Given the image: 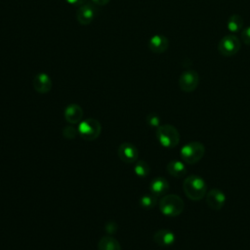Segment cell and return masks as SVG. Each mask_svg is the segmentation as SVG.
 Segmentation results:
<instances>
[{"mask_svg":"<svg viewBox=\"0 0 250 250\" xmlns=\"http://www.w3.org/2000/svg\"><path fill=\"white\" fill-rule=\"evenodd\" d=\"M156 139L159 144L167 148H172L180 143V133L178 129L171 124H163L156 128Z\"/></svg>","mask_w":250,"mask_h":250,"instance_id":"cell-3","label":"cell"},{"mask_svg":"<svg viewBox=\"0 0 250 250\" xmlns=\"http://www.w3.org/2000/svg\"><path fill=\"white\" fill-rule=\"evenodd\" d=\"M205 153L204 146L199 142H190L184 145L180 150L182 160L188 164L197 163Z\"/></svg>","mask_w":250,"mask_h":250,"instance_id":"cell-4","label":"cell"},{"mask_svg":"<svg viewBox=\"0 0 250 250\" xmlns=\"http://www.w3.org/2000/svg\"><path fill=\"white\" fill-rule=\"evenodd\" d=\"M98 250H121V245L114 237L104 236L98 242Z\"/></svg>","mask_w":250,"mask_h":250,"instance_id":"cell-17","label":"cell"},{"mask_svg":"<svg viewBox=\"0 0 250 250\" xmlns=\"http://www.w3.org/2000/svg\"><path fill=\"white\" fill-rule=\"evenodd\" d=\"M104 229L106 230V232L108 234H113L116 230H117V225L115 222L113 221H110V222H107L104 226Z\"/></svg>","mask_w":250,"mask_h":250,"instance_id":"cell-24","label":"cell"},{"mask_svg":"<svg viewBox=\"0 0 250 250\" xmlns=\"http://www.w3.org/2000/svg\"><path fill=\"white\" fill-rule=\"evenodd\" d=\"M167 172L175 178H183L187 174V168L183 161L173 159L167 164Z\"/></svg>","mask_w":250,"mask_h":250,"instance_id":"cell-16","label":"cell"},{"mask_svg":"<svg viewBox=\"0 0 250 250\" xmlns=\"http://www.w3.org/2000/svg\"><path fill=\"white\" fill-rule=\"evenodd\" d=\"M153 241L161 247H169L174 244L176 240V236L173 231L167 229H161L154 232Z\"/></svg>","mask_w":250,"mask_h":250,"instance_id":"cell-13","label":"cell"},{"mask_svg":"<svg viewBox=\"0 0 250 250\" xmlns=\"http://www.w3.org/2000/svg\"><path fill=\"white\" fill-rule=\"evenodd\" d=\"M32 85L37 93L46 94L51 91L53 83L51 77L47 73L39 72L34 76L32 80Z\"/></svg>","mask_w":250,"mask_h":250,"instance_id":"cell-11","label":"cell"},{"mask_svg":"<svg viewBox=\"0 0 250 250\" xmlns=\"http://www.w3.org/2000/svg\"><path fill=\"white\" fill-rule=\"evenodd\" d=\"M243 19L238 14H233L229 17L227 21V28L231 33H236L241 30L243 26Z\"/></svg>","mask_w":250,"mask_h":250,"instance_id":"cell-18","label":"cell"},{"mask_svg":"<svg viewBox=\"0 0 250 250\" xmlns=\"http://www.w3.org/2000/svg\"><path fill=\"white\" fill-rule=\"evenodd\" d=\"M64 118L71 124L78 123L83 116V109L77 104H70L64 108Z\"/></svg>","mask_w":250,"mask_h":250,"instance_id":"cell-14","label":"cell"},{"mask_svg":"<svg viewBox=\"0 0 250 250\" xmlns=\"http://www.w3.org/2000/svg\"><path fill=\"white\" fill-rule=\"evenodd\" d=\"M178 83L183 92H193L199 84V75L194 69H187L181 73Z\"/></svg>","mask_w":250,"mask_h":250,"instance_id":"cell-7","label":"cell"},{"mask_svg":"<svg viewBox=\"0 0 250 250\" xmlns=\"http://www.w3.org/2000/svg\"><path fill=\"white\" fill-rule=\"evenodd\" d=\"M149 171H150L149 165L145 160H139L136 162L134 167V172L138 177L145 178L149 174Z\"/></svg>","mask_w":250,"mask_h":250,"instance_id":"cell-19","label":"cell"},{"mask_svg":"<svg viewBox=\"0 0 250 250\" xmlns=\"http://www.w3.org/2000/svg\"><path fill=\"white\" fill-rule=\"evenodd\" d=\"M240 47V40L234 34L225 35L218 43V51L224 57H232L236 55L239 52Z\"/></svg>","mask_w":250,"mask_h":250,"instance_id":"cell-5","label":"cell"},{"mask_svg":"<svg viewBox=\"0 0 250 250\" xmlns=\"http://www.w3.org/2000/svg\"><path fill=\"white\" fill-rule=\"evenodd\" d=\"M96 6H104L110 2V0H91Z\"/></svg>","mask_w":250,"mask_h":250,"instance_id":"cell-26","label":"cell"},{"mask_svg":"<svg viewBox=\"0 0 250 250\" xmlns=\"http://www.w3.org/2000/svg\"><path fill=\"white\" fill-rule=\"evenodd\" d=\"M101 131V123L94 118H88L83 120L78 127V133L86 141L96 140L100 136Z\"/></svg>","mask_w":250,"mask_h":250,"instance_id":"cell-6","label":"cell"},{"mask_svg":"<svg viewBox=\"0 0 250 250\" xmlns=\"http://www.w3.org/2000/svg\"><path fill=\"white\" fill-rule=\"evenodd\" d=\"M241 39H242L243 43H245L246 45L250 46V26H247L244 29H242V31H241Z\"/></svg>","mask_w":250,"mask_h":250,"instance_id":"cell-23","label":"cell"},{"mask_svg":"<svg viewBox=\"0 0 250 250\" xmlns=\"http://www.w3.org/2000/svg\"><path fill=\"white\" fill-rule=\"evenodd\" d=\"M117 153L121 161L125 163H134L138 159V149L130 143H123L118 146Z\"/></svg>","mask_w":250,"mask_h":250,"instance_id":"cell-10","label":"cell"},{"mask_svg":"<svg viewBox=\"0 0 250 250\" xmlns=\"http://www.w3.org/2000/svg\"><path fill=\"white\" fill-rule=\"evenodd\" d=\"M65 1H66L68 4H70V5L78 6V7L87 2V0H65Z\"/></svg>","mask_w":250,"mask_h":250,"instance_id":"cell-25","label":"cell"},{"mask_svg":"<svg viewBox=\"0 0 250 250\" xmlns=\"http://www.w3.org/2000/svg\"><path fill=\"white\" fill-rule=\"evenodd\" d=\"M184 208V200L177 194H165L159 201V210L167 217L179 216Z\"/></svg>","mask_w":250,"mask_h":250,"instance_id":"cell-2","label":"cell"},{"mask_svg":"<svg viewBox=\"0 0 250 250\" xmlns=\"http://www.w3.org/2000/svg\"><path fill=\"white\" fill-rule=\"evenodd\" d=\"M183 189L187 197L190 200H201L207 193L206 182L198 175L187 177L183 183Z\"/></svg>","mask_w":250,"mask_h":250,"instance_id":"cell-1","label":"cell"},{"mask_svg":"<svg viewBox=\"0 0 250 250\" xmlns=\"http://www.w3.org/2000/svg\"><path fill=\"white\" fill-rule=\"evenodd\" d=\"M79 134L78 133V129L76 130L74 127L72 126H66L63 128L62 130V135L64 138L66 139H73L76 137V135Z\"/></svg>","mask_w":250,"mask_h":250,"instance_id":"cell-22","label":"cell"},{"mask_svg":"<svg viewBox=\"0 0 250 250\" xmlns=\"http://www.w3.org/2000/svg\"><path fill=\"white\" fill-rule=\"evenodd\" d=\"M96 14H97L96 5L93 4L92 2L91 3L86 2L77 8L75 16H76L77 21L81 25H88L92 23V21H94Z\"/></svg>","mask_w":250,"mask_h":250,"instance_id":"cell-8","label":"cell"},{"mask_svg":"<svg viewBox=\"0 0 250 250\" xmlns=\"http://www.w3.org/2000/svg\"><path fill=\"white\" fill-rule=\"evenodd\" d=\"M160 117L158 114L154 113V112H151V113H148L146 115V123L150 126V127H153V128H157L160 126Z\"/></svg>","mask_w":250,"mask_h":250,"instance_id":"cell-21","label":"cell"},{"mask_svg":"<svg viewBox=\"0 0 250 250\" xmlns=\"http://www.w3.org/2000/svg\"><path fill=\"white\" fill-rule=\"evenodd\" d=\"M147 46L152 53L162 54L169 48V40L163 34H155L149 38Z\"/></svg>","mask_w":250,"mask_h":250,"instance_id":"cell-12","label":"cell"},{"mask_svg":"<svg viewBox=\"0 0 250 250\" xmlns=\"http://www.w3.org/2000/svg\"><path fill=\"white\" fill-rule=\"evenodd\" d=\"M157 203L156 196L153 194H145L140 198V205L144 209H152Z\"/></svg>","mask_w":250,"mask_h":250,"instance_id":"cell-20","label":"cell"},{"mask_svg":"<svg viewBox=\"0 0 250 250\" xmlns=\"http://www.w3.org/2000/svg\"><path fill=\"white\" fill-rule=\"evenodd\" d=\"M169 183L163 177H156L154 178L149 185V190L151 194L157 196L165 195L166 192L169 190Z\"/></svg>","mask_w":250,"mask_h":250,"instance_id":"cell-15","label":"cell"},{"mask_svg":"<svg viewBox=\"0 0 250 250\" xmlns=\"http://www.w3.org/2000/svg\"><path fill=\"white\" fill-rule=\"evenodd\" d=\"M206 203L212 210H220L226 203V194L219 188H212L206 193Z\"/></svg>","mask_w":250,"mask_h":250,"instance_id":"cell-9","label":"cell"}]
</instances>
